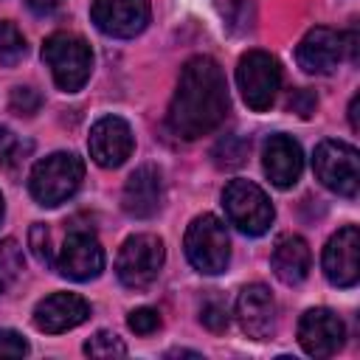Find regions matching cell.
<instances>
[{
	"label": "cell",
	"instance_id": "1f68e13d",
	"mask_svg": "<svg viewBox=\"0 0 360 360\" xmlns=\"http://www.w3.org/2000/svg\"><path fill=\"white\" fill-rule=\"evenodd\" d=\"M357 107H360V96H354V98H352V104H349V121H352V129H354V132L360 129V121H357Z\"/></svg>",
	"mask_w": 360,
	"mask_h": 360
},
{
	"label": "cell",
	"instance_id": "f1b7e54d",
	"mask_svg": "<svg viewBox=\"0 0 360 360\" xmlns=\"http://www.w3.org/2000/svg\"><path fill=\"white\" fill-rule=\"evenodd\" d=\"M28 352V343L14 329H0V357H22Z\"/></svg>",
	"mask_w": 360,
	"mask_h": 360
},
{
	"label": "cell",
	"instance_id": "4316f807",
	"mask_svg": "<svg viewBox=\"0 0 360 360\" xmlns=\"http://www.w3.org/2000/svg\"><path fill=\"white\" fill-rule=\"evenodd\" d=\"M127 323H129V329H132L135 335H152V332H158V326H160V312L152 309V307H138V309L129 312Z\"/></svg>",
	"mask_w": 360,
	"mask_h": 360
},
{
	"label": "cell",
	"instance_id": "5bb4252c",
	"mask_svg": "<svg viewBox=\"0 0 360 360\" xmlns=\"http://www.w3.org/2000/svg\"><path fill=\"white\" fill-rule=\"evenodd\" d=\"M343 53H346L343 34H338V31H332V28H323V25L307 31L304 39H301L298 48H295L298 65H301L307 73H318V76L332 73V70L340 65Z\"/></svg>",
	"mask_w": 360,
	"mask_h": 360
},
{
	"label": "cell",
	"instance_id": "7a4b0ae2",
	"mask_svg": "<svg viewBox=\"0 0 360 360\" xmlns=\"http://www.w3.org/2000/svg\"><path fill=\"white\" fill-rule=\"evenodd\" d=\"M82 177H84V163L79 155L53 152V155L34 163L31 177H28V188L39 205L53 208V205L65 202L68 197H73V191L82 186Z\"/></svg>",
	"mask_w": 360,
	"mask_h": 360
},
{
	"label": "cell",
	"instance_id": "9a60e30c",
	"mask_svg": "<svg viewBox=\"0 0 360 360\" xmlns=\"http://www.w3.org/2000/svg\"><path fill=\"white\" fill-rule=\"evenodd\" d=\"M236 318L248 338L264 340L276 329V301L264 284H248L242 287L236 298Z\"/></svg>",
	"mask_w": 360,
	"mask_h": 360
},
{
	"label": "cell",
	"instance_id": "52a82bcc",
	"mask_svg": "<svg viewBox=\"0 0 360 360\" xmlns=\"http://www.w3.org/2000/svg\"><path fill=\"white\" fill-rule=\"evenodd\" d=\"M163 242L152 233H138V236H129L121 250H118V259H115V273H118V281L129 290H146L160 267H163Z\"/></svg>",
	"mask_w": 360,
	"mask_h": 360
},
{
	"label": "cell",
	"instance_id": "277c9868",
	"mask_svg": "<svg viewBox=\"0 0 360 360\" xmlns=\"http://www.w3.org/2000/svg\"><path fill=\"white\" fill-rule=\"evenodd\" d=\"M186 256L194 270L205 276H217L228 267L231 259V239L225 225L214 214L194 217L186 231Z\"/></svg>",
	"mask_w": 360,
	"mask_h": 360
},
{
	"label": "cell",
	"instance_id": "8fae6325",
	"mask_svg": "<svg viewBox=\"0 0 360 360\" xmlns=\"http://www.w3.org/2000/svg\"><path fill=\"white\" fill-rule=\"evenodd\" d=\"M56 270L73 281H90L104 270V250L90 231L73 228L56 259Z\"/></svg>",
	"mask_w": 360,
	"mask_h": 360
},
{
	"label": "cell",
	"instance_id": "30bf717a",
	"mask_svg": "<svg viewBox=\"0 0 360 360\" xmlns=\"http://www.w3.org/2000/svg\"><path fill=\"white\" fill-rule=\"evenodd\" d=\"M93 22L107 37L129 39L149 22V0H93Z\"/></svg>",
	"mask_w": 360,
	"mask_h": 360
},
{
	"label": "cell",
	"instance_id": "8992f818",
	"mask_svg": "<svg viewBox=\"0 0 360 360\" xmlns=\"http://www.w3.org/2000/svg\"><path fill=\"white\" fill-rule=\"evenodd\" d=\"M312 169L318 174V180L340 194V197H357V186H360V158L357 149L352 143L343 141H323L315 149L312 158Z\"/></svg>",
	"mask_w": 360,
	"mask_h": 360
},
{
	"label": "cell",
	"instance_id": "4fadbf2b",
	"mask_svg": "<svg viewBox=\"0 0 360 360\" xmlns=\"http://www.w3.org/2000/svg\"><path fill=\"white\" fill-rule=\"evenodd\" d=\"M323 273L335 287H354L360 278V231L340 228L323 248Z\"/></svg>",
	"mask_w": 360,
	"mask_h": 360
},
{
	"label": "cell",
	"instance_id": "e0dca14e",
	"mask_svg": "<svg viewBox=\"0 0 360 360\" xmlns=\"http://www.w3.org/2000/svg\"><path fill=\"white\" fill-rule=\"evenodd\" d=\"M262 166L264 174L270 177L273 186L278 188H290L298 183L301 169H304V152L298 146V141H292L290 135H270L264 149H262Z\"/></svg>",
	"mask_w": 360,
	"mask_h": 360
},
{
	"label": "cell",
	"instance_id": "ac0fdd59",
	"mask_svg": "<svg viewBox=\"0 0 360 360\" xmlns=\"http://www.w3.org/2000/svg\"><path fill=\"white\" fill-rule=\"evenodd\" d=\"M160 197H163V183H160V172L152 163L138 166L127 183H124V194H121V205L129 217L135 219H149L158 214L160 208Z\"/></svg>",
	"mask_w": 360,
	"mask_h": 360
},
{
	"label": "cell",
	"instance_id": "ffe728a7",
	"mask_svg": "<svg viewBox=\"0 0 360 360\" xmlns=\"http://www.w3.org/2000/svg\"><path fill=\"white\" fill-rule=\"evenodd\" d=\"M22 248L17 239H3L0 242V292H6L22 273Z\"/></svg>",
	"mask_w": 360,
	"mask_h": 360
},
{
	"label": "cell",
	"instance_id": "7402d4cb",
	"mask_svg": "<svg viewBox=\"0 0 360 360\" xmlns=\"http://www.w3.org/2000/svg\"><path fill=\"white\" fill-rule=\"evenodd\" d=\"M25 56V39L17 25L0 20V65L14 68Z\"/></svg>",
	"mask_w": 360,
	"mask_h": 360
},
{
	"label": "cell",
	"instance_id": "83f0119b",
	"mask_svg": "<svg viewBox=\"0 0 360 360\" xmlns=\"http://www.w3.org/2000/svg\"><path fill=\"white\" fill-rule=\"evenodd\" d=\"M25 149H28V146L20 143L11 129L0 127V166H14V163H20Z\"/></svg>",
	"mask_w": 360,
	"mask_h": 360
},
{
	"label": "cell",
	"instance_id": "cb8c5ba5",
	"mask_svg": "<svg viewBox=\"0 0 360 360\" xmlns=\"http://www.w3.org/2000/svg\"><path fill=\"white\" fill-rule=\"evenodd\" d=\"M200 321L202 326H208L211 332H222L228 326V307L219 298H205L200 307Z\"/></svg>",
	"mask_w": 360,
	"mask_h": 360
},
{
	"label": "cell",
	"instance_id": "44dd1931",
	"mask_svg": "<svg viewBox=\"0 0 360 360\" xmlns=\"http://www.w3.org/2000/svg\"><path fill=\"white\" fill-rule=\"evenodd\" d=\"M248 149H250V143H248L242 135H225V138H219V143L214 146L211 158H214V163H217L219 169H236V166L245 163Z\"/></svg>",
	"mask_w": 360,
	"mask_h": 360
},
{
	"label": "cell",
	"instance_id": "d4e9b609",
	"mask_svg": "<svg viewBox=\"0 0 360 360\" xmlns=\"http://www.w3.org/2000/svg\"><path fill=\"white\" fill-rule=\"evenodd\" d=\"M8 107L17 115H34L42 107V96L34 87H14L11 90V98H8Z\"/></svg>",
	"mask_w": 360,
	"mask_h": 360
},
{
	"label": "cell",
	"instance_id": "7c38bea8",
	"mask_svg": "<svg viewBox=\"0 0 360 360\" xmlns=\"http://www.w3.org/2000/svg\"><path fill=\"white\" fill-rule=\"evenodd\" d=\"M87 146H90V158L98 166L115 169V166H121L132 155L135 138H132V129H129V124L124 118L104 115V118H98L93 124L90 138H87Z\"/></svg>",
	"mask_w": 360,
	"mask_h": 360
},
{
	"label": "cell",
	"instance_id": "484cf974",
	"mask_svg": "<svg viewBox=\"0 0 360 360\" xmlns=\"http://www.w3.org/2000/svg\"><path fill=\"white\" fill-rule=\"evenodd\" d=\"M28 245H31V250H34V256H37L39 264L51 267V264L56 262V259H53V250H51V233H48V228H45L42 222H37V225L31 228Z\"/></svg>",
	"mask_w": 360,
	"mask_h": 360
},
{
	"label": "cell",
	"instance_id": "5b68a950",
	"mask_svg": "<svg viewBox=\"0 0 360 360\" xmlns=\"http://www.w3.org/2000/svg\"><path fill=\"white\" fill-rule=\"evenodd\" d=\"M228 219L248 236H262L273 225V205L267 194L250 180H231L222 191Z\"/></svg>",
	"mask_w": 360,
	"mask_h": 360
},
{
	"label": "cell",
	"instance_id": "2e32d148",
	"mask_svg": "<svg viewBox=\"0 0 360 360\" xmlns=\"http://www.w3.org/2000/svg\"><path fill=\"white\" fill-rule=\"evenodd\" d=\"M90 315V304L76 295V292H53L48 298H42L34 309V326L39 332L56 335V332H68L79 323H84Z\"/></svg>",
	"mask_w": 360,
	"mask_h": 360
},
{
	"label": "cell",
	"instance_id": "ba28073f",
	"mask_svg": "<svg viewBox=\"0 0 360 360\" xmlns=\"http://www.w3.org/2000/svg\"><path fill=\"white\" fill-rule=\"evenodd\" d=\"M236 82H239L245 104L256 112H264L273 107L276 93L281 87V68H278L276 56H270L264 51H248L239 59Z\"/></svg>",
	"mask_w": 360,
	"mask_h": 360
},
{
	"label": "cell",
	"instance_id": "d6a6232c",
	"mask_svg": "<svg viewBox=\"0 0 360 360\" xmlns=\"http://www.w3.org/2000/svg\"><path fill=\"white\" fill-rule=\"evenodd\" d=\"M0 219H3V194H0Z\"/></svg>",
	"mask_w": 360,
	"mask_h": 360
},
{
	"label": "cell",
	"instance_id": "9c48e42d",
	"mask_svg": "<svg viewBox=\"0 0 360 360\" xmlns=\"http://www.w3.org/2000/svg\"><path fill=\"white\" fill-rule=\"evenodd\" d=\"M346 340V326L343 321L326 309V307H315L307 309L298 321V343L309 357H332Z\"/></svg>",
	"mask_w": 360,
	"mask_h": 360
},
{
	"label": "cell",
	"instance_id": "3957f363",
	"mask_svg": "<svg viewBox=\"0 0 360 360\" xmlns=\"http://www.w3.org/2000/svg\"><path fill=\"white\" fill-rule=\"evenodd\" d=\"M42 59L51 68L56 87L65 93H76L90 79V70H93L90 45L79 34H70V31L51 34L42 45Z\"/></svg>",
	"mask_w": 360,
	"mask_h": 360
},
{
	"label": "cell",
	"instance_id": "603a6c76",
	"mask_svg": "<svg viewBox=\"0 0 360 360\" xmlns=\"http://www.w3.org/2000/svg\"><path fill=\"white\" fill-rule=\"evenodd\" d=\"M84 354H90V357H124L127 346L115 332H96L84 343Z\"/></svg>",
	"mask_w": 360,
	"mask_h": 360
},
{
	"label": "cell",
	"instance_id": "d6986e66",
	"mask_svg": "<svg viewBox=\"0 0 360 360\" xmlns=\"http://www.w3.org/2000/svg\"><path fill=\"white\" fill-rule=\"evenodd\" d=\"M270 264H273V273L281 284H290V287L301 284L309 273V248H307V242L295 233L281 236L273 248Z\"/></svg>",
	"mask_w": 360,
	"mask_h": 360
},
{
	"label": "cell",
	"instance_id": "f546056e",
	"mask_svg": "<svg viewBox=\"0 0 360 360\" xmlns=\"http://www.w3.org/2000/svg\"><path fill=\"white\" fill-rule=\"evenodd\" d=\"M287 107H290L292 112H298L301 118H307V115H312V110H315V96H312L309 90H295V93L290 96Z\"/></svg>",
	"mask_w": 360,
	"mask_h": 360
},
{
	"label": "cell",
	"instance_id": "6da1fadb",
	"mask_svg": "<svg viewBox=\"0 0 360 360\" xmlns=\"http://www.w3.org/2000/svg\"><path fill=\"white\" fill-rule=\"evenodd\" d=\"M228 112V84L222 68L211 56H191L177 79L169 104V129L186 141L202 138L222 124Z\"/></svg>",
	"mask_w": 360,
	"mask_h": 360
},
{
	"label": "cell",
	"instance_id": "4dcf8cb0",
	"mask_svg": "<svg viewBox=\"0 0 360 360\" xmlns=\"http://www.w3.org/2000/svg\"><path fill=\"white\" fill-rule=\"evenodd\" d=\"M59 3L62 0H28V8L34 14H39V17H48V14H53L59 8Z\"/></svg>",
	"mask_w": 360,
	"mask_h": 360
}]
</instances>
